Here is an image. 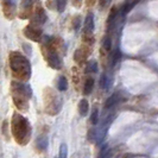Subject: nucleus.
<instances>
[{"instance_id":"nucleus-1","label":"nucleus","mask_w":158,"mask_h":158,"mask_svg":"<svg viewBox=\"0 0 158 158\" xmlns=\"http://www.w3.org/2000/svg\"><path fill=\"white\" fill-rule=\"evenodd\" d=\"M11 130L12 135L15 137L16 142L19 145H26L30 138H31V126L23 115L19 113H15L12 117V123H11Z\"/></svg>"},{"instance_id":"nucleus-2","label":"nucleus","mask_w":158,"mask_h":158,"mask_svg":"<svg viewBox=\"0 0 158 158\" xmlns=\"http://www.w3.org/2000/svg\"><path fill=\"white\" fill-rule=\"evenodd\" d=\"M10 67L12 74L20 81H27L31 76V65L29 60L18 51L10 54Z\"/></svg>"},{"instance_id":"nucleus-3","label":"nucleus","mask_w":158,"mask_h":158,"mask_svg":"<svg viewBox=\"0 0 158 158\" xmlns=\"http://www.w3.org/2000/svg\"><path fill=\"white\" fill-rule=\"evenodd\" d=\"M11 94H12V99L17 108L19 111H27L29 100L31 98V88L26 83H22L19 81H12Z\"/></svg>"},{"instance_id":"nucleus-4","label":"nucleus","mask_w":158,"mask_h":158,"mask_svg":"<svg viewBox=\"0 0 158 158\" xmlns=\"http://www.w3.org/2000/svg\"><path fill=\"white\" fill-rule=\"evenodd\" d=\"M24 35L31 40L35 42H40L43 37V32L42 29L40 27V25H36V24H30L27 25L25 29H24Z\"/></svg>"},{"instance_id":"nucleus-5","label":"nucleus","mask_w":158,"mask_h":158,"mask_svg":"<svg viewBox=\"0 0 158 158\" xmlns=\"http://www.w3.org/2000/svg\"><path fill=\"white\" fill-rule=\"evenodd\" d=\"M1 5H2V12L7 19L15 18L17 0H1Z\"/></svg>"},{"instance_id":"nucleus-6","label":"nucleus","mask_w":158,"mask_h":158,"mask_svg":"<svg viewBox=\"0 0 158 158\" xmlns=\"http://www.w3.org/2000/svg\"><path fill=\"white\" fill-rule=\"evenodd\" d=\"M45 58H47L48 63L51 68L54 69H61L62 68V60L61 57L57 55V52L54 50H47L45 52Z\"/></svg>"},{"instance_id":"nucleus-7","label":"nucleus","mask_w":158,"mask_h":158,"mask_svg":"<svg viewBox=\"0 0 158 158\" xmlns=\"http://www.w3.org/2000/svg\"><path fill=\"white\" fill-rule=\"evenodd\" d=\"M32 22H33V24L40 25H40H43V24L47 22V13L44 12V10L40 7V6H38L37 10H36Z\"/></svg>"},{"instance_id":"nucleus-8","label":"nucleus","mask_w":158,"mask_h":158,"mask_svg":"<svg viewBox=\"0 0 158 158\" xmlns=\"http://www.w3.org/2000/svg\"><path fill=\"white\" fill-rule=\"evenodd\" d=\"M120 101H121L120 94H119V93L113 94L112 96H110V98L107 99V101H106V103H105V108H103V111H112V110H113Z\"/></svg>"},{"instance_id":"nucleus-9","label":"nucleus","mask_w":158,"mask_h":158,"mask_svg":"<svg viewBox=\"0 0 158 158\" xmlns=\"http://www.w3.org/2000/svg\"><path fill=\"white\" fill-rule=\"evenodd\" d=\"M94 31V16L93 13H88L83 25V32L85 33H93Z\"/></svg>"},{"instance_id":"nucleus-10","label":"nucleus","mask_w":158,"mask_h":158,"mask_svg":"<svg viewBox=\"0 0 158 158\" xmlns=\"http://www.w3.org/2000/svg\"><path fill=\"white\" fill-rule=\"evenodd\" d=\"M119 17V11L117 7H113L111 11V13H110V16H108V19H107V26H108V29H112L113 27V25L115 24V20L118 19Z\"/></svg>"},{"instance_id":"nucleus-11","label":"nucleus","mask_w":158,"mask_h":158,"mask_svg":"<svg viewBox=\"0 0 158 158\" xmlns=\"http://www.w3.org/2000/svg\"><path fill=\"white\" fill-rule=\"evenodd\" d=\"M88 111H89V105H88V101L86 99H82L79 103V112L80 115L82 117H86L88 114Z\"/></svg>"},{"instance_id":"nucleus-12","label":"nucleus","mask_w":158,"mask_h":158,"mask_svg":"<svg viewBox=\"0 0 158 158\" xmlns=\"http://www.w3.org/2000/svg\"><path fill=\"white\" fill-rule=\"evenodd\" d=\"M36 146L37 149L40 151L47 150L48 149V138L45 135H40L37 138V142H36Z\"/></svg>"},{"instance_id":"nucleus-13","label":"nucleus","mask_w":158,"mask_h":158,"mask_svg":"<svg viewBox=\"0 0 158 158\" xmlns=\"http://www.w3.org/2000/svg\"><path fill=\"white\" fill-rule=\"evenodd\" d=\"M100 87L105 89V90H108L111 87V79L107 74H102L101 77H100Z\"/></svg>"},{"instance_id":"nucleus-14","label":"nucleus","mask_w":158,"mask_h":158,"mask_svg":"<svg viewBox=\"0 0 158 158\" xmlns=\"http://www.w3.org/2000/svg\"><path fill=\"white\" fill-rule=\"evenodd\" d=\"M94 88V80L93 79H87L86 82H85V86H83V93L86 95H89L92 93Z\"/></svg>"},{"instance_id":"nucleus-15","label":"nucleus","mask_w":158,"mask_h":158,"mask_svg":"<svg viewBox=\"0 0 158 158\" xmlns=\"http://www.w3.org/2000/svg\"><path fill=\"white\" fill-rule=\"evenodd\" d=\"M120 58H121V51L119 50V49H115L114 50V52L112 54V58H111V67H115L118 62L120 61Z\"/></svg>"},{"instance_id":"nucleus-16","label":"nucleus","mask_w":158,"mask_h":158,"mask_svg":"<svg viewBox=\"0 0 158 158\" xmlns=\"http://www.w3.org/2000/svg\"><path fill=\"white\" fill-rule=\"evenodd\" d=\"M86 58H87V55H86L85 51H82V50H76L75 51V61L77 63L82 64L86 61Z\"/></svg>"},{"instance_id":"nucleus-17","label":"nucleus","mask_w":158,"mask_h":158,"mask_svg":"<svg viewBox=\"0 0 158 158\" xmlns=\"http://www.w3.org/2000/svg\"><path fill=\"white\" fill-rule=\"evenodd\" d=\"M57 88H58V90H61V92H63V90H65V89L68 88V81H67V79H65L64 76H60V77H58Z\"/></svg>"},{"instance_id":"nucleus-18","label":"nucleus","mask_w":158,"mask_h":158,"mask_svg":"<svg viewBox=\"0 0 158 158\" xmlns=\"http://www.w3.org/2000/svg\"><path fill=\"white\" fill-rule=\"evenodd\" d=\"M98 71V63H96V61H89L87 64V68H86V73H88V74H94V73H96Z\"/></svg>"},{"instance_id":"nucleus-19","label":"nucleus","mask_w":158,"mask_h":158,"mask_svg":"<svg viewBox=\"0 0 158 158\" xmlns=\"http://www.w3.org/2000/svg\"><path fill=\"white\" fill-rule=\"evenodd\" d=\"M33 2H35V0H22V12H24V11L29 12L33 5Z\"/></svg>"},{"instance_id":"nucleus-20","label":"nucleus","mask_w":158,"mask_h":158,"mask_svg":"<svg viewBox=\"0 0 158 158\" xmlns=\"http://www.w3.org/2000/svg\"><path fill=\"white\" fill-rule=\"evenodd\" d=\"M98 121H99V111H98V108H93L92 115H90V123L93 125H96Z\"/></svg>"},{"instance_id":"nucleus-21","label":"nucleus","mask_w":158,"mask_h":158,"mask_svg":"<svg viewBox=\"0 0 158 158\" xmlns=\"http://www.w3.org/2000/svg\"><path fill=\"white\" fill-rule=\"evenodd\" d=\"M56 6H57L58 12H63L67 6V0H56Z\"/></svg>"},{"instance_id":"nucleus-22","label":"nucleus","mask_w":158,"mask_h":158,"mask_svg":"<svg viewBox=\"0 0 158 158\" xmlns=\"http://www.w3.org/2000/svg\"><path fill=\"white\" fill-rule=\"evenodd\" d=\"M102 45H103V49H105V50L110 51V50H111V48H112V40H111V38H110V37H105V38H103Z\"/></svg>"},{"instance_id":"nucleus-23","label":"nucleus","mask_w":158,"mask_h":158,"mask_svg":"<svg viewBox=\"0 0 158 158\" xmlns=\"http://www.w3.org/2000/svg\"><path fill=\"white\" fill-rule=\"evenodd\" d=\"M60 157L61 158L67 157V145L65 144H62L61 148H60Z\"/></svg>"},{"instance_id":"nucleus-24","label":"nucleus","mask_w":158,"mask_h":158,"mask_svg":"<svg viewBox=\"0 0 158 158\" xmlns=\"http://www.w3.org/2000/svg\"><path fill=\"white\" fill-rule=\"evenodd\" d=\"M73 25H74V29H75V30H77L80 27V17L79 16L75 18V20L73 22Z\"/></svg>"},{"instance_id":"nucleus-25","label":"nucleus","mask_w":158,"mask_h":158,"mask_svg":"<svg viewBox=\"0 0 158 158\" xmlns=\"http://www.w3.org/2000/svg\"><path fill=\"white\" fill-rule=\"evenodd\" d=\"M111 0H100V8H105Z\"/></svg>"},{"instance_id":"nucleus-26","label":"nucleus","mask_w":158,"mask_h":158,"mask_svg":"<svg viewBox=\"0 0 158 158\" xmlns=\"http://www.w3.org/2000/svg\"><path fill=\"white\" fill-rule=\"evenodd\" d=\"M107 151H108V149H107V146H105V148L102 149V152L100 153V156H101V157H103V156H106V152H107Z\"/></svg>"},{"instance_id":"nucleus-27","label":"nucleus","mask_w":158,"mask_h":158,"mask_svg":"<svg viewBox=\"0 0 158 158\" xmlns=\"http://www.w3.org/2000/svg\"><path fill=\"white\" fill-rule=\"evenodd\" d=\"M81 1H82V0H75V2H76V4H80Z\"/></svg>"}]
</instances>
